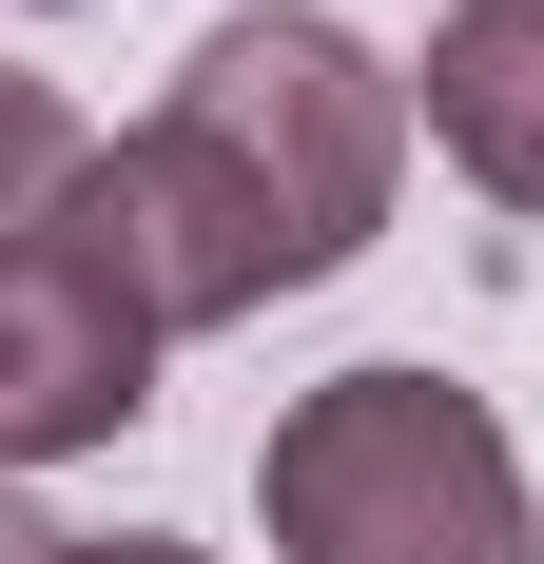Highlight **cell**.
Returning <instances> with one entry per match:
<instances>
[{
    "label": "cell",
    "instance_id": "obj_1",
    "mask_svg": "<svg viewBox=\"0 0 544 564\" xmlns=\"http://www.w3.org/2000/svg\"><path fill=\"white\" fill-rule=\"evenodd\" d=\"M389 175H409V78L330 0H233L215 40L175 58V98L137 137H98L58 234H98L156 332H233V312H272V292L370 253Z\"/></svg>",
    "mask_w": 544,
    "mask_h": 564
},
{
    "label": "cell",
    "instance_id": "obj_2",
    "mask_svg": "<svg viewBox=\"0 0 544 564\" xmlns=\"http://www.w3.org/2000/svg\"><path fill=\"white\" fill-rule=\"evenodd\" d=\"M253 507H272V564H544L525 448L447 370H330V390H292L272 448H253Z\"/></svg>",
    "mask_w": 544,
    "mask_h": 564
},
{
    "label": "cell",
    "instance_id": "obj_3",
    "mask_svg": "<svg viewBox=\"0 0 544 564\" xmlns=\"http://www.w3.org/2000/svg\"><path fill=\"white\" fill-rule=\"evenodd\" d=\"M156 312L117 273L98 234H40V253H0V487L58 448H117L137 409H156Z\"/></svg>",
    "mask_w": 544,
    "mask_h": 564
},
{
    "label": "cell",
    "instance_id": "obj_4",
    "mask_svg": "<svg viewBox=\"0 0 544 564\" xmlns=\"http://www.w3.org/2000/svg\"><path fill=\"white\" fill-rule=\"evenodd\" d=\"M409 117H428V156L467 175V195L544 215V0H447V20H428V78H409Z\"/></svg>",
    "mask_w": 544,
    "mask_h": 564
},
{
    "label": "cell",
    "instance_id": "obj_5",
    "mask_svg": "<svg viewBox=\"0 0 544 564\" xmlns=\"http://www.w3.org/2000/svg\"><path fill=\"white\" fill-rule=\"evenodd\" d=\"M78 175H98V137H78V98H58L40 58H0V253H40V234L78 215Z\"/></svg>",
    "mask_w": 544,
    "mask_h": 564
},
{
    "label": "cell",
    "instance_id": "obj_6",
    "mask_svg": "<svg viewBox=\"0 0 544 564\" xmlns=\"http://www.w3.org/2000/svg\"><path fill=\"white\" fill-rule=\"evenodd\" d=\"M58 564H215V545H175V525H98V545H58Z\"/></svg>",
    "mask_w": 544,
    "mask_h": 564
},
{
    "label": "cell",
    "instance_id": "obj_7",
    "mask_svg": "<svg viewBox=\"0 0 544 564\" xmlns=\"http://www.w3.org/2000/svg\"><path fill=\"white\" fill-rule=\"evenodd\" d=\"M78 525H40V487H0V564H58Z\"/></svg>",
    "mask_w": 544,
    "mask_h": 564
}]
</instances>
